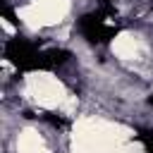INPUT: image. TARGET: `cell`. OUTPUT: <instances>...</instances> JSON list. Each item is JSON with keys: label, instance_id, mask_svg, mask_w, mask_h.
Listing matches in <instances>:
<instances>
[{"label": "cell", "instance_id": "6da1fadb", "mask_svg": "<svg viewBox=\"0 0 153 153\" xmlns=\"http://www.w3.org/2000/svg\"><path fill=\"white\" fill-rule=\"evenodd\" d=\"M5 57L22 72H33V69H41L43 48H38L31 41H24V38H12L5 43Z\"/></svg>", "mask_w": 153, "mask_h": 153}, {"label": "cell", "instance_id": "7a4b0ae2", "mask_svg": "<svg viewBox=\"0 0 153 153\" xmlns=\"http://www.w3.org/2000/svg\"><path fill=\"white\" fill-rule=\"evenodd\" d=\"M79 31L84 33L86 41L91 43H105L110 41L120 29L115 24H108V14L105 12H88L79 19Z\"/></svg>", "mask_w": 153, "mask_h": 153}, {"label": "cell", "instance_id": "3957f363", "mask_svg": "<svg viewBox=\"0 0 153 153\" xmlns=\"http://www.w3.org/2000/svg\"><path fill=\"white\" fill-rule=\"evenodd\" d=\"M67 60H69V50H62V48H48V50H43L41 69H55V67L65 65Z\"/></svg>", "mask_w": 153, "mask_h": 153}, {"label": "cell", "instance_id": "277c9868", "mask_svg": "<svg viewBox=\"0 0 153 153\" xmlns=\"http://www.w3.org/2000/svg\"><path fill=\"white\" fill-rule=\"evenodd\" d=\"M139 139L143 141V146H146V153H153V131H143Z\"/></svg>", "mask_w": 153, "mask_h": 153}, {"label": "cell", "instance_id": "5b68a950", "mask_svg": "<svg viewBox=\"0 0 153 153\" xmlns=\"http://www.w3.org/2000/svg\"><path fill=\"white\" fill-rule=\"evenodd\" d=\"M148 103H151V105H153V96H151V98H148Z\"/></svg>", "mask_w": 153, "mask_h": 153}, {"label": "cell", "instance_id": "8992f818", "mask_svg": "<svg viewBox=\"0 0 153 153\" xmlns=\"http://www.w3.org/2000/svg\"><path fill=\"white\" fill-rule=\"evenodd\" d=\"M103 2H108V0H103Z\"/></svg>", "mask_w": 153, "mask_h": 153}]
</instances>
